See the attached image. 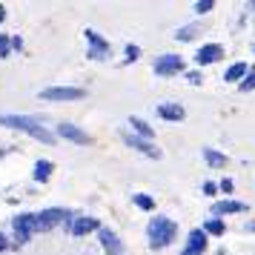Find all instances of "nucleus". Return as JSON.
Wrapping results in <instances>:
<instances>
[{
	"label": "nucleus",
	"instance_id": "f257e3e1",
	"mask_svg": "<svg viewBox=\"0 0 255 255\" xmlns=\"http://www.w3.org/2000/svg\"><path fill=\"white\" fill-rule=\"evenodd\" d=\"M0 124L9 127V129H23V132H29L32 138L43 141V143H52V141H55L52 132L43 129V124H37L34 118H26V115H0Z\"/></svg>",
	"mask_w": 255,
	"mask_h": 255
},
{
	"label": "nucleus",
	"instance_id": "f03ea898",
	"mask_svg": "<svg viewBox=\"0 0 255 255\" xmlns=\"http://www.w3.org/2000/svg\"><path fill=\"white\" fill-rule=\"evenodd\" d=\"M175 232H178V226L169 221V218L155 215L152 223H149V244H152V250H160V247H166V244H172Z\"/></svg>",
	"mask_w": 255,
	"mask_h": 255
},
{
	"label": "nucleus",
	"instance_id": "7ed1b4c3",
	"mask_svg": "<svg viewBox=\"0 0 255 255\" xmlns=\"http://www.w3.org/2000/svg\"><path fill=\"white\" fill-rule=\"evenodd\" d=\"M83 95L86 92L78 89V86H52V89L40 92V100H80Z\"/></svg>",
	"mask_w": 255,
	"mask_h": 255
},
{
	"label": "nucleus",
	"instance_id": "20e7f679",
	"mask_svg": "<svg viewBox=\"0 0 255 255\" xmlns=\"http://www.w3.org/2000/svg\"><path fill=\"white\" fill-rule=\"evenodd\" d=\"M178 72H184V61L178 58V55H160L158 61H155V75H178Z\"/></svg>",
	"mask_w": 255,
	"mask_h": 255
},
{
	"label": "nucleus",
	"instance_id": "39448f33",
	"mask_svg": "<svg viewBox=\"0 0 255 255\" xmlns=\"http://www.w3.org/2000/svg\"><path fill=\"white\" fill-rule=\"evenodd\" d=\"M221 58H223V46H218V43H207V46H201V49H198L195 64H198V66H207V64L221 61Z\"/></svg>",
	"mask_w": 255,
	"mask_h": 255
},
{
	"label": "nucleus",
	"instance_id": "423d86ee",
	"mask_svg": "<svg viewBox=\"0 0 255 255\" xmlns=\"http://www.w3.org/2000/svg\"><path fill=\"white\" fill-rule=\"evenodd\" d=\"M83 34H86V40L92 43V52H89V58H95V61H103V58L109 55V43H106V40H103V37L95 32V29H86Z\"/></svg>",
	"mask_w": 255,
	"mask_h": 255
},
{
	"label": "nucleus",
	"instance_id": "0eeeda50",
	"mask_svg": "<svg viewBox=\"0 0 255 255\" xmlns=\"http://www.w3.org/2000/svg\"><path fill=\"white\" fill-rule=\"evenodd\" d=\"M66 212L64 209H46L40 215H34V229H52L58 221H64Z\"/></svg>",
	"mask_w": 255,
	"mask_h": 255
},
{
	"label": "nucleus",
	"instance_id": "6e6552de",
	"mask_svg": "<svg viewBox=\"0 0 255 255\" xmlns=\"http://www.w3.org/2000/svg\"><path fill=\"white\" fill-rule=\"evenodd\" d=\"M124 141H127L132 149H138V152H143V155H149V158H160V149L158 146H152L149 141H143V138H135V135L124 132Z\"/></svg>",
	"mask_w": 255,
	"mask_h": 255
},
{
	"label": "nucleus",
	"instance_id": "1a4fd4ad",
	"mask_svg": "<svg viewBox=\"0 0 255 255\" xmlns=\"http://www.w3.org/2000/svg\"><path fill=\"white\" fill-rule=\"evenodd\" d=\"M58 135H64V138L75 141V143H92V138L83 129H78L75 124H58Z\"/></svg>",
	"mask_w": 255,
	"mask_h": 255
},
{
	"label": "nucleus",
	"instance_id": "9d476101",
	"mask_svg": "<svg viewBox=\"0 0 255 255\" xmlns=\"http://www.w3.org/2000/svg\"><path fill=\"white\" fill-rule=\"evenodd\" d=\"M229 212H247V204H241V201H218V204H212V215H229Z\"/></svg>",
	"mask_w": 255,
	"mask_h": 255
},
{
	"label": "nucleus",
	"instance_id": "9b49d317",
	"mask_svg": "<svg viewBox=\"0 0 255 255\" xmlns=\"http://www.w3.org/2000/svg\"><path fill=\"white\" fill-rule=\"evenodd\" d=\"M158 115L160 118H166V121H175V124H178V121H184L187 112H184V106H178V103H160Z\"/></svg>",
	"mask_w": 255,
	"mask_h": 255
},
{
	"label": "nucleus",
	"instance_id": "f8f14e48",
	"mask_svg": "<svg viewBox=\"0 0 255 255\" xmlns=\"http://www.w3.org/2000/svg\"><path fill=\"white\" fill-rule=\"evenodd\" d=\"M100 244H103V250H109L112 255L124 253V244H121V241H118V235H115V232H109V229H100Z\"/></svg>",
	"mask_w": 255,
	"mask_h": 255
},
{
	"label": "nucleus",
	"instance_id": "ddd939ff",
	"mask_svg": "<svg viewBox=\"0 0 255 255\" xmlns=\"http://www.w3.org/2000/svg\"><path fill=\"white\" fill-rule=\"evenodd\" d=\"M187 250H192V253H204V250H207V232H204V229H192L190 232V247H187Z\"/></svg>",
	"mask_w": 255,
	"mask_h": 255
},
{
	"label": "nucleus",
	"instance_id": "4468645a",
	"mask_svg": "<svg viewBox=\"0 0 255 255\" xmlns=\"http://www.w3.org/2000/svg\"><path fill=\"white\" fill-rule=\"evenodd\" d=\"M247 72H250V69H247V64H232L229 69H226L223 80H226V83H238L241 78H247Z\"/></svg>",
	"mask_w": 255,
	"mask_h": 255
},
{
	"label": "nucleus",
	"instance_id": "2eb2a0df",
	"mask_svg": "<svg viewBox=\"0 0 255 255\" xmlns=\"http://www.w3.org/2000/svg\"><path fill=\"white\" fill-rule=\"evenodd\" d=\"M92 229H97L95 218H78L75 226H72V235H86V232H92Z\"/></svg>",
	"mask_w": 255,
	"mask_h": 255
},
{
	"label": "nucleus",
	"instance_id": "dca6fc26",
	"mask_svg": "<svg viewBox=\"0 0 255 255\" xmlns=\"http://www.w3.org/2000/svg\"><path fill=\"white\" fill-rule=\"evenodd\" d=\"M129 124H132V129H135V132H138V135H141V138H143V141H146V138H152V135H155V129L149 127V124H146V121H141V118H132V121H129Z\"/></svg>",
	"mask_w": 255,
	"mask_h": 255
},
{
	"label": "nucleus",
	"instance_id": "f3484780",
	"mask_svg": "<svg viewBox=\"0 0 255 255\" xmlns=\"http://www.w3.org/2000/svg\"><path fill=\"white\" fill-rule=\"evenodd\" d=\"M52 160H37V166H34V178L37 181H49V175H52Z\"/></svg>",
	"mask_w": 255,
	"mask_h": 255
},
{
	"label": "nucleus",
	"instance_id": "a211bd4d",
	"mask_svg": "<svg viewBox=\"0 0 255 255\" xmlns=\"http://www.w3.org/2000/svg\"><path fill=\"white\" fill-rule=\"evenodd\" d=\"M204 158H207L209 166H223V163H226V155L215 152V149H209V146H204Z\"/></svg>",
	"mask_w": 255,
	"mask_h": 255
},
{
	"label": "nucleus",
	"instance_id": "6ab92c4d",
	"mask_svg": "<svg viewBox=\"0 0 255 255\" xmlns=\"http://www.w3.org/2000/svg\"><path fill=\"white\" fill-rule=\"evenodd\" d=\"M132 201H135L141 209H155V201H152L149 195H132Z\"/></svg>",
	"mask_w": 255,
	"mask_h": 255
},
{
	"label": "nucleus",
	"instance_id": "aec40b11",
	"mask_svg": "<svg viewBox=\"0 0 255 255\" xmlns=\"http://www.w3.org/2000/svg\"><path fill=\"white\" fill-rule=\"evenodd\" d=\"M204 232H212V235H223V223L218 218H212V221L204 223Z\"/></svg>",
	"mask_w": 255,
	"mask_h": 255
},
{
	"label": "nucleus",
	"instance_id": "412c9836",
	"mask_svg": "<svg viewBox=\"0 0 255 255\" xmlns=\"http://www.w3.org/2000/svg\"><path fill=\"white\" fill-rule=\"evenodd\" d=\"M209 9H212V0H198V3H195V12H198V15H207Z\"/></svg>",
	"mask_w": 255,
	"mask_h": 255
},
{
	"label": "nucleus",
	"instance_id": "4be33fe9",
	"mask_svg": "<svg viewBox=\"0 0 255 255\" xmlns=\"http://www.w3.org/2000/svg\"><path fill=\"white\" fill-rule=\"evenodd\" d=\"M241 89H244V92L255 89V69H250V80H241Z\"/></svg>",
	"mask_w": 255,
	"mask_h": 255
},
{
	"label": "nucleus",
	"instance_id": "5701e85b",
	"mask_svg": "<svg viewBox=\"0 0 255 255\" xmlns=\"http://www.w3.org/2000/svg\"><path fill=\"white\" fill-rule=\"evenodd\" d=\"M175 37H178V40H192V37H195V29H190V26H187V29L175 32Z\"/></svg>",
	"mask_w": 255,
	"mask_h": 255
},
{
	"label": "nucleus",
	"instance_id": "b1692460",
	"mask_svg": "<svg viewBox=\"0 0 255 255\" xmlns=\"http://www.w3.org/2000/svg\"><path fill=\"white\" fill-rule=\"evenodd\" d=\"M138 58H141V49L129 43V46H127V61H138Z\"/></svg>",
	"mask_w": 255,
	"mask_h": 255
},
{
	"label": "nucleus",
	"instance_id": "393cba45",
	"mask_svg": "<svg viewBox=\"0 0 255 255\" xmlns=\"http://www.w3.org/2000/svg\"><path fill=\"white\" fill-rule=\"evenodd\" d=\"M218 190H221V192H232V181H229V178H223L221 184H218Z\"/></svg>",
	"mask_w": 255,
	"mask_h": 255
},
{
	"label": "nucleus",
	"instance_id": "a878e982",
	"mask_svg": "<svg viewBox=\"0 0 255 255\" xmlns=\"http://www.w3.org/2000/svg\"><path fill=\"white\" fill-rule=\"evenodd\" d=\"M187 78H190V83H195V86H198V83H201V80H204V78H201V72H190V75H187Z\"/></svg>",
	"mask_w": 255,
	"mask_h": 255
},
{
	"label": "nucleus",
	"instance_id": "bb28decb",
	"mask_svg": "<svg viewBox=\"0 0 255 255\" xmlns=\"http://www.w3.org/2000/svg\"><path fill=\"white\" fill-rule=\"evenodd\" d=\"M215 190H218V187H215L212 181H207V184H204V195H215Z\"/></svg>",
	"mask_w": 255,
	"mask_h": 255
},
{
	"label": "nucleus",
	"instance_id": "cd10ccee",
	"mask_svg": "<svg viewBox=\"0 0 255 255\" xmlns=\"http://www.w3.org/2000/svg\"><path fill=\"white\" fill-rule=\"evenodd\" d=\"M3 17H6V12H3V6H0V20H3Z\"/></svg>",
	"mask_w": 255,
	"mask_h": 255
},
{
	"label": "nucleus",
	"instance_id": "c85d7f7f",
	"mask_svg": "<svg viewBox=\"0 0 255 255\" xmlns=\"http://www.w3.org/2000/svg\"><path fill=\"white\" fill-rule=\"evenodd\" d=\"M3 247H6V241H3V235H0V250H3Z\"/></svg>",
	"mask_w": 255,
	"mask_h": 255
}]
</instances>
